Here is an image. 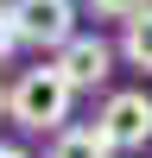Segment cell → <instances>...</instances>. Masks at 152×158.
Returning a JSON list of instances; mask_svg holds the SVG:
<instances>
[{"instance_id":"6da1fadb","label":"cell","mask_w":152,"mask_h":158,"mask_svg":"<svg viewBox=\"0 0 152 158\" xmlns=\"http://www.w3.org/2000/svg\"><path fill=\"white\" fill-rule=\"evenodd\" d=\"M70 95H76V89L63 82L57 63H38V70H25L19 82H13V120H19L25 133H63Z\"/></svg>"},{"instance_id":"7a4b0ae2","label":"cell","mask_w":152,"mask_h":158,"mask_svg":"<svg viewBox=\"0 0 152 158\" xmlns=\"http://www.w3.org/2000/svg\"><path fill=\"white\" fill-rule=\"evenodd\" d=\"M95 133L108 139V152H139L152 139V95L146 89H114L95 114Z\"/></svg>"},{"instance_id":"3957f363","label":"cell","mask_w":152,"mask_h":158,"mask_svg":"<svg viewBox=\"0 0 152 158\" xmlns=\"http://www.w3.org/2000/svg\"><path fill=\"white\" fill-rule=\"evenodd\" d=\"M13 32L19 44L63 51L76 38V0H13Z\"/></svg>"},{"instance_id":"277c9868","label":"cell","mask_w":152,"mask_h":158,"mask_svg":"<svg viewBox=\"0 0 152 158\" xmlns=\"http://www.w3.org/2000/svg\"><path fill=\"white\" fill-rule=\"evenodd\" d=\"M57 70H63L70 89H101L108 70H114V51L101 44V38H70V44L57 51Z\"/></svg>"},{"instance_id":"5b68a950","label":"cell","mask_w":152,"mask_h":158,"mask_svg":"<svg viewBox=\"0 0 152 158\" xmlns=\"http://www.w3.org/2000/svg\"><path fill=\"white\" fill-rule=\"evenodd\" d=\"M44 158H108V139H101L95 127H63Z\"/></svg>"},{"instance_id":"8992f818","label":"cell","mask_w":152,"mask_h":158,"mask_svg":"<svg viewBox=\"0 0 152 158\" xmlns=\"http://www.w3.org/2000/svg\"><path fill=\"white\" fill-rule=\"evenodd\" d=\"M120 51H127V63H133V70H152V13L127 19V32H120Z\"/></svg>"},{"instance_id":"52a82bcc","label":"cell","mask_w":152,"mask_h":158,"mask_svg":"<svg viewBox=\"0 0 152 158\" xmlns=\"http://www.w3.org/2000/svg\"><path fill=\"white\" fill-rule=\"evenodd\" d=\"M89 13H101V19H139V13H152V0H89Z\"/></svg>"},{"instance_id":"ba28073f","label":"cell","mask_w":152,"mask_h":158,"mask_svg":"<svg viewBox=\"0 0 152 158\" xmlns=\"http://www.w3.org/2000/svg\"><path fill=\"white\" fill-rule=\"evenodd\" d=\"M13 44H19V32H13V6H6V0H0V57H6Z\"/></svg>"},{"instance_id":"9c48e42d","label":"cell","mask_w":152,"mask_h":158,"mask_svg":"<svg viewBox=\"0 0 152 158\" xmlns=\"http://www.w3.org/2000/svg\"><path fill=\"white\" fill-rule=\"evenodd\" d=\"M0 114H13V89L6 82H0Z\"/></svg>"},{"instance_id":"30bf717a","label":"cell","mask_w":152,"mask_h":158,"mask_svg":"<svg viewBox=\"0 0 152 158\" xmlns=\"http://www.w3.org/2000/svg\"><path fill=\"white\" fill-rule=\"evenodd\" d=\"M0 158H32V152H19V146H0Z\"/></svg>"}]
</instances>
